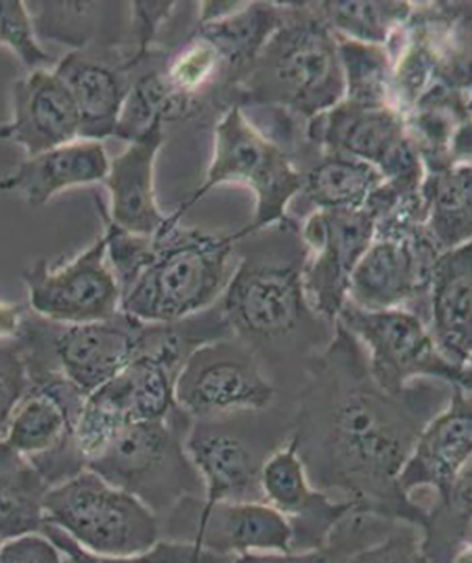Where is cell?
Here are the masks:
<instances>
[{"label":"cell","mask_w":472,"mask_h":563,"mask_svg":"<svg viewBox=\"0 0 472 563\" xmlns=\"http://www.w3.org/2000/svg\"><path fill=\"white\" fill-rule=\"evenodd\" d=\"M190 424L179 407L168 419L133 422L87 470L130 493L162 521L184 499L204 497L202 477L186 450Z\"/></svg>","instance_id":"cell-6"},{"label":"cell","mask_w":472,"mask_h":563,"mask_svg":"<svg viewBox=\"0 0 472 563\" xmlns=\"http://www.w3.org/2000/svg\"><path fill=\"white\" fill-rule=\"evenodd\" d=\"M155 235L153 260L123 295L122 311L143 323H170L213 308L238 265L243 233L183 228L172 214Z\"/></svg>","instance_id":"cell-4"},{"label":"cell","mask_w":472,"mask_h":563,"mask_svg":"<svg viewBox=\"0 0 472 563\" xmlns=\"http://www.w3.org/2000/svg\"><path fill=\"white\" fill-rule=\"evenodd\" d=\"M293 417L294 399L281 397L269 409L192 420L186 450L202 477L203 506L265 501L263 467L288 444Z\"/></svg>","instance_id":"cell-5"},{"label":"cell","mask_w":472,"mask_h":563,"mask_svg":"<svg viewBox=\"0 0 472 563\" xmlns=\"http://www.w3.org/2000/svg\"><path fill=\"white\" fill-rule=\"evenodd\" d=\"M300 230L306 296L316 313L336 324L351 275L375 239L374 216L368 209L314 210Z\"/></svg>","instance_id":"cell-16"},{"label":"cell","mask_w":472,"mask_h":563,"mask_svg":"<svg viewBox=\"0 0 472 563\" xmlns=\"http://www.w3.org/2000/svg\"><path fill=\"white\" fill-rule=\"evenodd\" d=\"M344 563H429L422 528L386 519L346 555Z\"/></svg>","instance_id":"cell-37"},{"label":"cell","mask_w":472,"mask_h":563,"mask_svg":"<svg viewBox=\"0 0 472 563\" xmlns=\"http://www.w3.org/2000/svg\"><path fill=\"white\" fill-rule=\"evenodd\" d=\"M284 3L239 2L227 16L199 24L224 64V84L238 87L283 22Z\"/></svg>","instance_id":"cell-26"},{"label":"cell","mask_w":472,"mask_h":563,"mask_svg":"<svg viewBox=\"0 0 472 563\" xmlns=\"http://www.w3.org/2000/svg\"><path fill=\"white\" fill-rule=\"evenodd\" d=\"M436 8L451 22L472 32V2H439Z\"/></svg>","instance_id":"cell-44"},{"label":"cell","mask_w":472,"mask_h":563,"mask_svg":"<svg viewBox=\"0 0 472 563\" xmlns=\"http://www.w3.org/2000/svg\"><path fill=\"white\" fill-rule=\"evenodd\" d=\"M304 195L315 210H363L385 183L373 165L349 155L319 151L318 159L301 170Z\"/></svg>","instance_id":"cell-27"},{"label":"cell","mask_w":472,"mask_h":563,"mask_svg":"<svg viewBox=\"0 0 472 563\" xmlns=\"http://www.w3.org/2000/svg\"><path fill=\"white\" fill-rule=\"evenodd\" d=\"M306 143L373 165L391 183L422 185L426 169L393 106L361 108L341 100L305 123Z\"/></svg>","instance_id":"cell-13"},{"label":"cell","mask_w":472,"mask_h":563,"mask_svg":"<svg viewBox=\"0 0 472 563\" xmlns=\"http://www.w3.org/2000/svg\"><path fill=\"white\" fill-rule=\"evenodd\" d=\"M263 500L289 521L293 552L321 550L341 521L356 510L315 489L306 475L294 441L276 451L262 474Z\"/></svg>","instance_id":"cell-19"},{"label":"cell","mask_w":472,"mask_h":563,"mask_svg":"<svg viewBox=\"0 0 472 563\" xmlns=\"http://www.w3.org/2000/svg\"><path fill=\"white\" fill-rule=\"evenodd\" d=\"M30 389L26 358L18 340L0 343V437Z\"/></svg>","instance_id":"cell-41"},{"label":"cell","mask_w":472,"mask_h":563,"mask_svg":"<svg viewBox=\"0 0 472 563\" xmlns=\"http://www.w3.org/2000/svg\"><path fill=\"white\" fill-rule=\"evenodd\" d=\"M30 389L14 410L2 439L27 457L49 487L87 470L80 455L77 422L85 396L58 372L29 374Z\"/></svg>","instance_id":"cell-11"},{"label":"cell","mask_w":472,"mask_h":563,"mask_svg":"<svg viewBox=\"0 0 472 563\" xmlns=\"http://www.w3.org/2000/svg\"><path fill=\"white\" fill-rule=\"evenodd\" d=\"M425 229L440 253L472 241V164L426 174L422 185Z\"/></svg>","instance_id":"cell-28"},{"label":"cell","mask_w":472,"mask_h":563,"mask_svg":"<svg viewBox=\"0 0 472 563\" xmlns=\"http://www.w3.org/2000/svg\"><path fill=\"white\" fill-rule=\"evenodd\" d=\"M454 387L436 379L391 391L374 379L363 346L338 321L294 396L293 432L311 484L356 510L424 525L398 479L422 431Z\"/></svg>","instance_id":"cell-1"},{"label":"cell","mask_w":472,"mask_h":563,"mask_svg":"<svg viewBox=\"0 0 472 563\" xmlns=\"http://www.w3.org/2000/svg\"><path fill=\"white\" fill-rule=\"evenodd\" d=\"M100 211L105 221L103 235L108 244V261L122 289L123 298L125 291L132 288L153 260L155 238L128 233L113 224L105 216L104 209Z\"/></svg>","instance_id":"cell-39"},{"label":"cell","mask_w":472,"mask_h":563,"mask_svg":"<svg viewBox=\"0 0 472 563\" xmlns=\"http://www.w3.org/2000/svg\"><path fill=\"white\" fill-rule=\"evenodd\" d=\"M160 522L164 540L189 542L223 556L293 552L289 521L265 501L204 507L203 497H189Z\"/></svg>","instance_id":"cell-14"},{"label":"cell","mask_w":472,"mask_h":563,"mask_svg":"<svg viewBox=\"0 0 472 563\" xmlns=\"http://www.w3.org/2000/svg\"><path fill=\"white\" fill-rule=\"evenodd\" d=\"M65 556L43 532H32L0 544V563H64Z\"/></svg>","instance_id":"cell-42"},{"label":"cell","mask_w":472,"mask_h":563,"mask_svg":"<svg viewBox=\"0 0 472 563\" xmlns=\"http://www.w3.org/2000/svg\"><path fill=\"white\" fill-rule=\"evenodd\" d=\"M49 489L32 462L0 439V542L42 532Z\"/></svg>","instance_id":"cell-29"},{"label":"cell","mask_w":472,"mask_h":563,"mask_svg":"<svg viewBox=\"0 0 472 563\" xmlns=\"http://www.w3.org/2000/svg\"><path fill=\"white\" fill-rule=\"evenodd\" d=\"M44 536L57 545L65 558L72 563H234L235 558L214 554L189 542L160 540L157 545L143 554L132 556H108L94 554L80 547L67 532L45 522Z\"/></svg>","instance_id":"cell-34"},{"label":"cell","mask_w":472,"mask_h":563,"mask_svg":"<svg viewBox=\"0 0 472 563\" xmlns=\"http://www.w3.org/2000/svg\"><path fill=\"white\" fill-rule=\"evenodd\" d=\"M428 325L446 358L472 366V241L440 254L431 275Z\"/></svg>","instance_id":"cell-24"},{"label":"cell","mask_w":472,"mask_h":563,"mask_svg":"<svg viewBox=\"0 0 472 563\" xmlns=\"http://www.w3.org/2000/svg\"><path fill=\"white\" fill-rule=\"evenodd\" d=\"M243 185L252 190L255 216L243 229L244 238L289 218L288 210L301 194L303 176L293 158L260 132L239 104H231L215 125L214 153L202 186L175 211L183 214L220 185Z\"/></svg>","instance_id":"cell-7"},{"label":"cell","mask_w":472,"mask_h":563,"mask_svg":"<svg viewBox=\"0 0 472 563\" xmlns=\"http://www.w3.org/2000/svg\"><path fill=\"white\" fill-rule=\"evenodd\" d=\"M472 457V391L454 389L449 405L425 427L398 485L424 515Z\"/></svg>","instance_id":"cell-18"},{"label":"cell","mask_w":472,"mask_h":563,"mask_svg":"<svg viewBox=\"0 0 472 563\" xmlns=\"http://www.w3.org/2000/svg\"><path fill=\"white\" fill-rule=\"evenodd\" d=\"M64 563H72V562H70V561L68 560V558H65Z\"/></svg>","instance_id":"cell-47"},{"label":"cell","mask_w":472,"mask_h":563,"mask_svg":"<svg viewBox=\"0 0 472 563\" xmlns=\"http://www.w3.org/2000/svg\"><path fill=\"white\" fill-rule=\"evenodd\" d=\"M374 519L360 511H351L321 550L288 552V554H248L235 558L234 563H344L346 555L366 540L373 530Z\"/></svg>","instance_id":"cell-38"},{"label":"cell","mask_w":472,"mask_h":563,"mask_svg":"<svg viewBox=\"0 0 472 563\" xmlns=\"http://www.w3.org/2000/svg\"><path fill=\"white\" fill-rule=\"evenodd\" d=\"M467 109H469V112L472 115V89L470 90V99L467 100Z\"/></svg>","instance_id":"cell-46"},{"label":"cell","mask_w":472,"mask_h":563,"mask_svg":"<svg viewBox=\"0 0 472 563\" xmlns=\"http://www.w3.org/2000/svg\"><path fill=\"white\" fill-rule=\"evenodd\" d=\"M40 42L69 47L120 48L132 33V10L110 2H26Z\"/></svg>","instance_id":"cell-25"},{"label":"cell","mask_w":472,"mask_h":563,"mask_svg":"<svg viewBox=\"0 0 472 563\" xmlns=\"http://www.w3.org/2000/svg\"><path fill=\"white\" fill-rule=\"evenodd\" d=\"M238 241V265L220 300L231 333L255 352L283 397H294L336 324L311 306L305 244L289 218ZM338 323V321H336Z\"/></svg>","instance_id":"cell-2"},{"label":"cell","mask_w":472,"mask_h":563,"mask_svg":"<svg viewBox=\"0 0 472 563\" xmlns=\"http://www.w3.org/2000/svg\"><path fill=\"white\" fill-rule=\"evenodd\" d=\"M143 321L120 311L97 323L64 325L24 317L18 343L30 374L58 372L88 396L123 374L138 351Z\"/></svg>","instance_id":"cell-9"},{"label":"cell","mask_w":472,"mask_h":563,"mask_svg":"<svg viewBox=\"0 0 472 563\" xmlns=\"http://www.w3.org/2000/svg\"><path fill=\"white\" fill-rule=\"evenodd\" d=\"M133 422L132 390L124 372L85 397L75 437L87 467Z\"/></svg>","instance_id":"cell-31"},{"label":"cell","mask_w":472,"mask_h":563,"mask_svg":"<svg viewBox=\"0 0 472 563\" xmlns=\"http://www.w3.org/2000/svg\"><path fill=\"white\" fill-rule=\"evenodd\" d=\"M239 90L240 106H271L308 122L345 99L338 38L311 3H284L271 35Z\"/></svg>","instance_id":"cell-3"},{"label":"cell","mask_w":472,"mask_h":563,"mask_svg":"<svg viewBox=\"0 0 472 563\" xmlns=\"http://www.w3.org/2000/svg\"><path fill=\"white\" fill-rule=\"evenodd\" d=\"M175 396L192 420L265 410L281 399L262 362L235 336L200 346L180 372Z\"/></svg>","instance_id":"cell-12"},{"label":"cell","mask_w":472,"mask_h":563,"mask_svg":"<svg viewBox=\"0 0 472 563\" xmlns=\"http://www.w3.org/2000/svg\"><path fill=\"white\" fill-rule=\"evenodd\" d=\"M472 525V457L426 512L422 534L429 563H453Z\"/></svg>","instance_id":"cell-30"},{"label":"cell","mask_w":472,"mask_h":563,"mask_svg":"<svg viewBox=\"0 0 472 563\" xmlns=\"http://www.w3.org/2000/svg\"><path fill=\"white\" fill-rule=\"evenodd\" d=\"M338 38L345 99L361 108L393 106L394 59L381 45Z\"/></svg>","instance_id":"cell-33"},{"label":"cell","mask_w":472,"mask_h":563,"mask_svg":"<svg viewBox=\"0 0 472 563\" xmlns=\"http://www.w3.org/2000/svg\"><path fill=\"white\" fill-rule=\"evenodd\" d=\"M132 390L134 422L168 419L178 409L176 380L179 376L147 356H135L124 371Z\"/></svg>","instance_id":"cell-35"},{"label":"cell","mask_w":472,"mask_h":563,"mask_svg":"<svg viewBox=\"0 0 472 563\" xmlns=\"http://www.w3.org/2000/svg\"><path fill=\"white\" fill-rule=\"evenodd\" d=\"M0 544H2V542H0Z\"/></svg>","instance_id":"cell-48"},{"label":"cell","mask_w":472,"mask_h":563,"mask_svg":"<svg viewBox=\"0 0 472 563\" xmlns=\"http://www.w3.org/2000/svg\"><path fill=\"white\" fill-rule=\"evenodd\" d=\"M44 511L45 522L99 555H138L162 540V522L154 511L89 470L52 487Z\"/></svg>","instance_id":"cell-8"},{"label":"cell","mask_w":472,"mask_h":563,"mask_svg":"<svg viewBox=\"0 0 472 563\" xmlns=\"http://www.w3.org/2000/svg\"><path fill=\"white\" fill-rule=\"evenodd\" d=\"M0 140L19 145L26 157L79 140V118L67 87L54 69L30 70L12 88V118Z\"/></svg>","instance_id":"cell-21"},{"label":"cell","mask_w":472,"mask_h":563,"mask_svg":"<svg viewBox=\"0 0 472 563\" xmlns=\"http://www.w3.org/2000/svg\"><path fill=\"white\" fill-rule=\"evenodd\" d=\"M110 161L102 141L79 139L26 157L0 179V192L16 195L32 208H42L64 190L104 183Z\"/></svg>","instance_id":"cell-23"},{"label":"cell","mask_w":472,"mask_h":563,"mask_svg":"<svg viewBox=\"0 0 472 563\" xmlns=\"http://www.w3.org/2000/svg\"><path fill=\"white\" fill-rule=\"evenodd\" d=\"M160 69L176 93L195 103H200V95L210 85L224 80V64L217 49L198 33Z\"/></svg>","instance_id":"cell-36"},{"label":"cell","mask_w":472,"mask_h":563,"mask_svg":"<svg viewBox=\"0 0 472 563\" xmlns=\"http://www.w3.org/2000/svg\"><path fill=\"white\" fill-rule=\"evenodd\" d=\"M440 254L425 225L405 239H374L351 275L346 303L370 311L411 310L428 324L431 275Z\"/></svg>","instance_id":"cell-17"},{"label":"cell","mask_w":472,"mask_h":563,"mask_svg":"<svg viewBox=\"0 0 472 563\" xmlns=\"http://www.w3.org/2000/svg\"><path fill=\"white\" fill-rule=\"evenodd\" d=\"M53 69L77 108L79 139L103 141L115 135L132 84L128 54L120 48L78 49Z\"/></svg>","instance_id":"cell-20"},{"label":"cell","mask_w":472,"mask_h":563,"mask_svg":"<svg viewBox=\"0 0 472 563\" xmlns=\"http://www.w3.org/2000/svg\"><path fill=\"white\" fill-rule=\"evenodd\" d=\"M0 44L7 45L29 69H48L55 64L35 34L26 2H0Z\"/></svg>","instance_id":"cell-40"},{"label":"cell","mask_w":472,"mask_h":563,"mask_svg":"<svg viewBox=\"0 0 472 563\" xmlns=\"http://www.w3.org/2000/svg\"><path fill=\"white\" fill-rule=\"evenodd\" d=\"M23 280L32 313L55 324L97 323L122 311V289L110 268L104 235L67 263L38 261L24 271Z\"/></svg>","instance_id":"cell-15"},{"label":"cell","mask_w":472,"mask_h":563,"mask_svg":"<svg viewBox=\"0 0 472 563\" xmlns=\"http://www.w3.org/2000/svg\"><path fill=\"white\" fill-rule=\"evenodd\" d=\"M24 317L26 313L20 306L0 300V343L18 339Z\"/></svg>","instance_id":"cell-43"},{"label":"cell","mask_w":472,"mask_h":563,"mask_svg":"<svg viewBox=\"0 0 472 563\" xmlns=\"http://www.w3.org/2000/svg\"><path fill=\"white\" fill-rule=\"evenodd\" d=\"M453 563H472V544L464 547Z\"/></svg>","instance_id":"cell-45"},{"label":"cell","mask_w":472,"mask_h":563,"mask_svg":"<svg viewBox=\"0 0 472 563\" xmlns=\"http://www.w3.org/2000/svg\"><path fill=\"white\" fill-rule=\"evenodd\" d=\"M164 123L154 125L110 161L104 179L110 211L104 213L128 233L155 238L168 228L170 216L160 210L155 190V163L164 144Z\"/></svg>","instance_id":"cell-22"},{"label":"cell","mask_w":472,"mask_h":563,"mask_svg":"<svg viewBox=\"0 0 472 563\" xmlns=\"http://www.w3.org/2000/svg\"><path fill=\"white\" fill-rule=\"evenodd\" d=\"M338 321L363 346L371 374L384 389L398 391L418 379H436L472 391V366L446 358L414 311H370L346 303Z\"/></svg>","instance_id":"cell-10"},{"label":"cell","mask_w":472,"mask_h":563,"mask_svg":"<svg viewBox=\"0 0 472 563\" xmlns=\"http://www.w3.org/2000/svg\"><path fill=\"white\" fill-rule=\"evenodd\" d=\"M316 13L335 35L371 45L389 47L405 27L414 4L404 2H313Z\"/></svg>","instance_id":"cell-32"}]
</instances>
